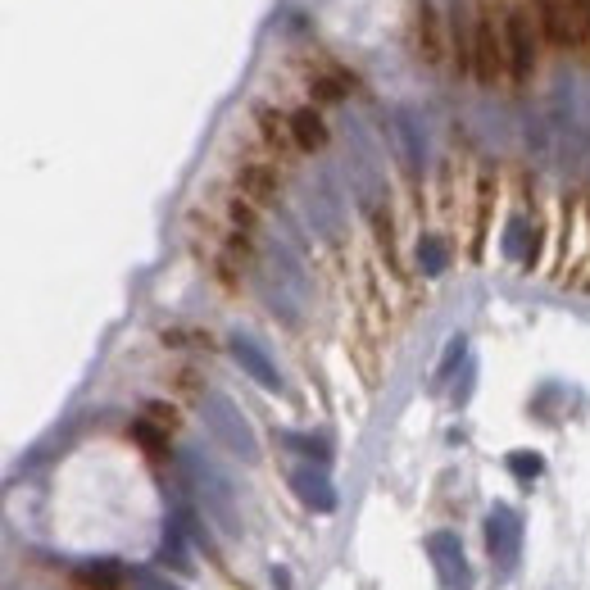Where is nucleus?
<instances>
[{
  "label": "nucleus",
  "instance_id": "2eb2a0df",
  "mask_svg": "<svg viewBox=\"0 0 590 590\" xmlns=\"http://www.w3.org/2000/svg\"><path fill=\"white\" fill-rule=\"evenodd\" d=\"M132 441H137L146 454H155V459L168 454V436L159 432V423H132Z\"/></svg>",
  "mask_w": 590,
  "mask_h": 590
},
{
  "label": "nucleus",
  "instance_id": "7ed1b4c3",
  "mask_svg": "<svg viewBox=\"0 0 590 590\" xmlns=\"http://www.w3.org/2000/svg\"><path fill=\"white\" fill-rule=\"evenodd\" d=\"M200 404H205L209 432H214L232 454H241L246 463H255L259 459V441H255V432H250V423L241 418V409H236L232 400H223V395H214V391H209Z\"/></svg>",
  "mask_w": 590,
  "mask_h": 590
},
{
  "label": "nucleus",
  "instance_id": "ddd939ff",
  "mask_svg": "<svg viewBox=\"0 0 590 590\" xmlns=\"http://www.w3.org/2000/svg\"><path fill=\"white\" fill-rule=\"evenodd\" d=\"M123 577H128V572L118 568L114 559H87L78 568V581L87 590H118V586H123Z\"/></svg>",
  "mask_w": 590,
  "mask_h": 590
},
{
  "label": "nucleus",
  "instance_id": "f3484780",
  "mask_svg": "<svg viewBox=\"0 0 590 590\" xmlns=\"http://www.w3.org/2000/svg\"><path fill=\"white\" fill-rule=\"evenodd\" d=\"M400 150H404V164L418 168L423 164V146H418V128H413V118L400 114Z\"/></svg>",
  "mask_w": 590,
  "mask_h": 590
},
{
  "label": "nucleus",
  "instance_id": "4468645a",
  "mask_svg": "<svg viewBox=\"0 0 590 590\" xmlns=\"http://www.w3.org/2000/svg\"><path fill=\"white\" fill-rule=\"evenodd\" d=\"M255 118H259V132H264L268 146H295L291 141V118H282L277 109H268V105H259Z\"/></svg>",
  "mask_w": 590,
  "mask_h": 590
},
{
  "label": "nucleus",
  "instance_id": "423d86ee",
  "mask_svg": "<svg viewBox=\"0 0 590 590\" xmlns=\"http://www.w3.org/2000/svg\"><path fill=\"white\" fill-rule=\"evenodd\" d=\"M427 554L436 563V577L445 581L450 590H472V568H468V554H463V541L454 531H432L427 536Z\"/></svg>",
  "mask_w": 590,
  "mask_h": 590
},
{
  "label": "nucleus",
  "instance_id": "aec40b11",
  "mask_svg": "<svg viewBox=\"0 0 590 590\" xmlns=\"http://www.w3.org/2000/svg\"><path fill=\"white\" fill-rule=\"evenodd\" d=\"M128 581H132V590H182V586H173L168 577H159V572H150V568H132Z\"/></svg>",
  "mask_w": 590,
  "mask_h": 590
},
{
  "label": "nucleus",
  "instance_id": "f257e3e1",
  "mask_svg": "<svg viewBox=\"0 0 590 590\" xmlns=\"http://www.w3.org/2000/svg\"><path fill=\"white\" fill-rule=\"evenodd\" d=\"M182 477H187L196 504L218 522V531H223V536H241V509H236V491H232V482H227L223 472H218L200 450H187V454H182Z\"/></svg>",
  "mask_w": 590,
  "mask_h": 590
},
{
  "label": "nucleus",
  "instance_id": "412c9836",
  "mask_svg": "<svg viewBox=\"0 0 590 590\" xmlns=\"http://www.w3.org/2000/svg\"><path fill=\"white\" fill-rule=\"evenodd\" d=\"M577 10H581V23H586V32H590V0H577Z\"/></svg>",
  "mask_w": 590,
  "mask_h": 590
},
{
  "label": "nucleus",
  "instance_id": "0eeeda50",
  "mask_svg": "<svg viewBox=\"0 0 590 590\" xmlns=\"http://www.w3.org/2000/svg\"><path fill=\"white\" fill-rule=\"evenodd\" d=\"M504 55H509V78L527 82L536 69V37H531V19L527 10H509L504 14Z\"/></svg>",
  "mask_w": 590,
  "mask_h": 590
},
{
  "label": "nucleus",
  "instance_id": "6e6552de",
  "mask_svg": "<svg viewBox=\"0 0 590 590\" xmlns=\"http://www.w3.org/2000/svg\"><path fill=\"white\" fill-rule=\"evenodd\" d=\"M277 187H282V177H277L273 164H259V159H246V164L236 168V196L250 200V205H273L277 200Z\"/></svg>",
  "mask_w": 590,
  "mask_h": 590
},
{
  "label": "nucleus",
  "instance_id": "f03ea898",
  "mask_svg": "<svg viewBox=\"0 0 590 590\" xmlns=\"http://www.w3.org/2000/svg\"><path fill=\"white\" fill-rule=\"evenodd\" d=\"M509 73V55H504V32L495 28V14L491 5H477L472 14V78L482 87H495V78Z\"/></svg>",
  "mask_w": 590,
  "mask_h": 590
},
{
  "label": "nucleus",
  "instance_id": "1a4fd4ad",
  "mask_svg": "<svg viewBox=\"0 0 590 590\" xmlns=\"http://www.w3.org/2000/svg\"><path fill=\"white\" fill-rule=\"evenodd\" d=\"M413 46H418V59H423V64H441L445 59V23H441L432 0H423V5L413 10Z\"/></svg>",
  "mask_w": 590,
  "mask_h": 590
},
{
  "label": "nucleus",
  "instance_id": "dca6fc26",
  "mask_svg": "<svg viewBox=\"0 0 590 590\" xmlns=\"http://www.w3.org/2000/svg\"><path fill=\"white\" fill-rule=\"evenodd\" d=\"M445 259H450V250H445L441 236H427L423 246H418V264H423V273H441Z\"/></svg>",
  "mask_w": 590,
  "mask_h": 590
},
{
  "label": "nucleus",
  "instance_id": "f8f14e48",
  "mask_svg": "<svg viewBox=\"0 0 590 590\" xmlns=\"http://www.w3.org/2000/svg\"><path fill=\"white\" fill-rule=\"evenodd\" d=\"M291 141H295V150H309V155L327 146V123L318 118L314 105H305V109H295L291 114Z\"/></svg>",
  "mask_w": 590,
  "mask_h": 590
},
{
  "label": "nucleus",
  "instance_id": "a211bd4d",
  "mask_svg": "<svg viewBox=\"0 0 590 590\" xmlns=\"http://www.w3.org/2000/svg\"><path fill=\"white\" fill-rule=\"evenodd\" d=\"M541 454H531V450H513L509 454V472L513 477H522V482H531V477H541Z\"/></svg>",
  "mask_w": 590,
  "mask_h": 590
},
{
  "label": "nucleus",
  "instance_id": "6ab92c4d",
  "mask_svg": "<svg viewBox=\"0 0 590 590\" xmlns=\"http://www.w3.org/2000/svg\"><path fill=\"white\" fill-rule=\"evenodd\" d=\"M309 87H314L318 100H341L345 96V78H341V73H318V78H309Z\"/></svg>",
  "mask_w": 590,
  "mask_h": 590
},
{
  "label": "nucleus",
  "instance_id": "9d476101",
  "mask_svg": "<svg viewBox=\"0 0 590 590\" xmlns=\"http://www.w3.org/2000/svg\"><path fill=\"white\" fill-rule=\"evenodd\" d=\"M291 491L318 513H332L336 509V486L327 482L323 468H295L291 472Z\"/></svg>",
  "mask_w": 590,
  "mask_h": 590
},
{
  "label": "nucleus",
  "instance_id": "9b49d317",
  "mask_svg": "<svg viewBox=\"0 0 590 590\" xmlns=\"http://www.w3.org/2000/svg\"><path fill=\"white\" fill-rule=\"evenodd\" d=\"M232 354H236V364L246 368V373L255 377L259 386H268V391H277V386H282V373H277L273 359H268V354L259 350L250 336H232Z\"/></svg>",
  "mask_w": 590,
  "mask_h": 590
},
{
  "label": "nucleus",
  "instance_id": "39448f33",
  "mask_svg": "<svg viewBox=\"0 0 590 590\" xmlns=\"http://www.w3.org/2000/svg\"><path fill=\"white\" fill-rule=\"evenodd\" d=\"M486 550H491L495 568L509 572L522 554V518L509 509V504H495L491 518H486Z\"/></svg>",
  "mask_w": 590,
  "mask_h": 590
},
{
  "label": "nucleus",
  "instance_id": "20e7f679",
  "mask_svg": "<svg viewBox=\"0 0 590 590\" xmlns=\"http://www.w3.org/2000/svg\"><path fill=\"white\" fill-rule=\"evenodd\" d=\"M531 14H536L550 46H577V41L590 37L586 23H581L577 0H531Z\"/></svg>",
  "mask_w": 590,
  "mask_h": 590
}]
</instances>
